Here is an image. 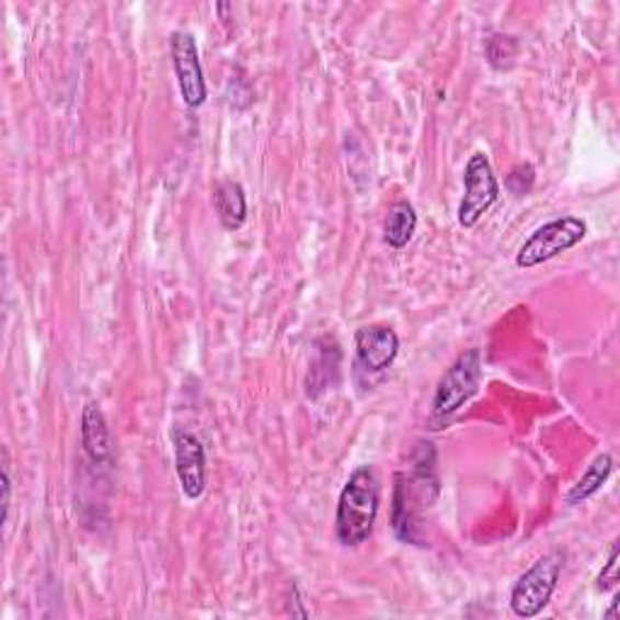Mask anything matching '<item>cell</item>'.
Returning a JSON list of instances; mask_svg holds the SVG:
<instances>
[{
    "label": "cell",
    "mask_w": 620,
    "mask_h": 620,
    "mask_svg": "<svg viewBox=\"0 0 620 620\" xmlns=\"http://www.w3.org/2000/svg\"><path fill=\"white\" fill-rule=\"evenodd\" d=\"M378 504H381V485H378L376 470L371 466H361L349 475L337 502L335 531L344 548H359L369 541Z\"/></svg>",
    "instance_id": "6da1fadb"
},
{
    "label": "cell",
    "mask_w": 620,
    "mask_h": 620,
    "mask_svg": "<svg viewBox=\"0 0 620 620\" xmlns=\"http://www.w3.org/2000/svg\"><path fill=\"white\" fill-rule=\"evenodd\" d=\"M565 567V553L553 550L528 567L512 589V611L519 618H536L550 604L560 572Z\"/></svg>",
    "instance_id": "7a4b0ae2"
},
{
    "label": "cell",
    "mask_w": 620,
    "mask_h": 620,
    "mask_svg": "<svg viewBox=\"0 0 620 620\" xmlns=\"http://www.w3.org/2000/svg\"><path fill=\"white\" fill-rule=\"evenodd\" d=\"M587 238V223L577 216H562L538 228L516 252V267L531 269L572 250Z\"/></svg>",
    "instance_id": "3957f363"
},
{
    "label": "cell",
    "mask_w": 620,
    "mask_h": 620,
    "mask_svg": "<svg viewBox=\"0 0 620 620\" xmlns=\"http://www.w3.org/2000/svg\"><path fill=\"white\" fill-rule=\"evenodd\" d=\"M482 378L480 349H468L441 376L434 393V417H451L478 393Z\"/></svg>",
    "instance_id": "277c9868"
},
{
    "label": "cell",
    "mask_w": 620,
    "mask_h": 620,
    "mask_svg": "<svg viewBox=\"0 0 620 620\" xmlns=\"http://www.w3.org/2000/svg\"><path fill=\"white\" fill-rule=\"evenodd\" d=\"M466 194L458 206V223L473 228L500 199V182L485 153H473L466 165Z\"/></svg>",
    "instance_id": "5b68a950"
},
{
    "label": "cell",
    "mask_w": 620,
    "mask_h": 620,
    "mask_svg": "<svg viewBox=\"0 0 620 620\" xmlns=\"http://www.w3.org/2000/svg\"><path fill=\"white\" fill-rule=\"evenodd\" d=\"M170 56L172 66H175V76L180 83L182 100L187 107H202L206 102V83H204V71L199 61V49L194 34L177 30L170 37Z\"/></svg>",
    "instance_id": "8992f818"
},
{
    "label": "cell",
    "mask_w": 620,
    "mask_h": 620,
    "mask_svg": "<svg viewBox=\"0 0 620 620\" xmlns=\"http://www.w3.org/2000/svg\"><path fill=\"white\" fill-rule=\"evenodd\" d=\"M172 451L182 492L187 500H199L206 490V453L197 436L175 427L172 429Z\"/></svg>",
    "instance_id": "52a82bcc"
},
{
    "label": "cell",
    "mask_w": 620,
    "mask_h": 620,
    "mask_svg": "<svg viewBox=\"0 0 620 620\" xmlns=\"http://www.w3.org/2000/svg\"><path fill=\"white\" fill-rule=\"evenodd\" d=\"M400 340L393 328L366 325L357 332V366L366 374H381L393 366Z\"/></svg>",
    "instance_id": "ba28073f"
},
{
    "label": "cell",
    "mask_w": 620,
    "mask_h": 620,
    "mask_svg": "<svg viewBox=\"0 0 620 620\" xmlns=\"http://www.w3.org/2000/svg\"><path fill=\"white\" fill-rule=\"evenodd\" d=\"M80 441H83L85 456L95 466L112 461V436L107 420L102 415L100 405L88 403L83 407V417H80Z\"/></svg>",
    "instance_id": "9c48e42d"
},
{
    "label": "cell",
    "mask_w": 620,
    "mask_h": 620,
    "mask_svg": "<svg viewBox=\"0 0 620 620\" xmlns=\"http://www.w3.org/2000/svg\"><path fill=\"white\" fill-rule=\"evenodd\" d=\"M214 206L228 231H238V228L245 223L248 199H245V190L240 187L238 182L233 180L221 182V185L214 190Z\"/></svg>",
    "instance_id": "30bf717a"
},
{
    "label": "cell",
    "mask_w": 620,
    "mask_h": 620,
    "mask_svg": "<svg viewBox=\"0 0 620 620\" xmlns=\"http://www.w3.org/2000/svg\"><path fill=\"white\" fill-rule=\"evenodd\" d=\"M415 228H417V211L415 206L410 202L400 199L393 206H390L388 211V221L383 228V236H386V243L395 250H403L412 236H415Z\"/></svg>",
    "instance_id": "8fae6325"
},
{
    "label": "cell",
    "mask_w": 620,
    "mask_h": 620,
    "mask_svg": "<svg viewBox=\"0 0 620 620\" xmlns=\"http://www.w3.org/2000/svg\"><path fill=\"white\" fill-rule=\"evenodd\" d=\"M611 470H613V458L611 456H608V453L596 456L587 473H584L577 485L570 490L567 502L577 504V502H584V500H589L592 495H596V492L604 487V482L608 480V475H611Z\"/></svg>",
    "instance_id": "7c38bea8"
},
{
    "label": "cell",
    "mask_w": 620,
    "mask_h": 620,
    "mask_svg": "<svg viewBox=\"0 0 620 620\" xmlns=\"http://www.w3.org/2000/svg\"><path fill=\"white\" fill-rule=\"evenodd\" d=\"M533 180H536V170L531 163H524V165H516L512 172H509V177H507V185L514 194H528L533 187Z\"/></svg>",
    "instance_id": "4fadbf2b"
},
{
    "label": "cell",
    "mask_w": 620,
    "mask_h": 620,
    "mask_svg": "<svg viewBox=\"0 0 620 620\" xmlns=\"http://www.w3.org/2000/svg\"><path fill=\"white\" fill-rule=\"evenodd\" d=\"M487 42H492V44H495V47H500V51H487L490 64L495 66V68H504L502 59H507L504 64L512 66L514 56H516V42L512 37H504V34H495V37H490Z\"/></svg>",
    "instance_id": "5bb4252c"
},
{
    "label": "cell",
    "mask_w": 620,
    "mask_h": 620,
    "mask_svg": "<svg viewBox=\"0 0 620 620\" xmlns=\"http://www.w3.org/2000/svg\"><path fill=\"white\" fill-rule=\"evenodd\" d=\"M618 587V543L611 546V553H608L606 567L599 574V589H616Z\"/></svg>",
    "instance_id": "9a60e30c"
},
{
    "label": "cell",
    "mask_w": 620,
    "mask_h": 620,
    "mask_svg": "<svg viewBox=\"0 0 620 620\" xmlns=\"http://www.w3.org/2000/svg\"><path fill=\"white\" fill-rule=\"evenodd\" d=\"M10 468H8V453H3V521L8 519V509H10Z\"/></svg>",
    "instance_id": "2e32d148"
},
{
    "label": "cell",
    "mask_w": 620,
    "mask_h": 620,
    "mask_svg": "<svg viewBox=\"0 0 620 620\" xmlns=\"http://www.w3.org/2000/svg\"><path fill=\"white\" fill-rule=\"evenodd\" d=\"M618 616V599L613 601V606H611V611H608V618H616Z\"/></svg>",
    "instance_id": "e0dca14e"
}]
</instances>
